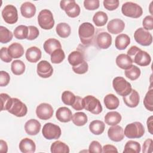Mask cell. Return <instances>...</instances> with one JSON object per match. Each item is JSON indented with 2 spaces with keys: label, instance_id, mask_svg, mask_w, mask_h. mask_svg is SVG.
<instances>
[{
  "label": "cell",
  "instance_id": "6da1fadb",
  "mask_svg": "<svg viewBox=\"0 0 153 153\" xmlns=\"http://www.w3.org/2000/svg\"><path fill=\"white\" fill-rule=\"evenodd\" d=\"M94 26L89 22L82 23L78 28V35L81 43L84 45L90 44L94 38Z\"/></svg>",
  "mask_w": 153,
  "mask_h": 153
},
{
  "label": "cell",
  "instance_id": "7a4b0ae2",
  "mask_svg": "<svg viewBox=\"0 0 153 153\" xmlns=\"http://www.w3.org/2000/svg\"><path fill=\"white\" fill-rule=\"evenodd\" d=\"M7 111L17 117H23L26 115L27 108L20 99L13 97L10 100Z\"/></svg>",
  "mask_w": 153,
  "mask_h": 153
},
{
  "label": "cell",
  "instance_id": "3957f363",
  "mask_svg": "<svg viewBox=\"0 0 153 153\" xmlns=\"http://www.w3.org/2000/svg\"><path fill=\"white\" fill-rule=\"evenodd\" d=\"M145 133V128L143 124L137 121L130 123L126 126L124 134L129 139H137L142 137Z\"/></svg>",
  "mask_w": 153,
  "mask_h": 153
},
{
  "label": "cell",
  "instance_id": "277c9868",
  "mask_svg": "<svg viewBox=\"0 0 153 153\" xmlns=\"http://www.w3.org/2000/svg\"><path fill=\"white\" fill-rule=\"evenodd\" d=\"M112 86L116 93L123 97L128 94L132 90L131 84L122 76L114 78Z\"/></svg>",
  "mask_w": 153,
  "mask_h": 153
},
{
  "label": "cell",
  "instance_id": "5b68a950",
  "mask_svg": "<svg viewBox=\"0 0 153 153\" xmlns=\"http://www.w3.org/2000/svg\"><path fill=\"white\" fill-rule=\"evenodd\" d=\"M121 12L125 16L131 18H139L143 14L142 7L133 2H126L121 7Z\"/></svg>",
  "mask_w": 153,
  "mask_h": 153
},
{
  "label": "cell",
  "instance_id": "8992f818",
  "mask_svg": "<svg viewBox=\"0 0 153 153\" xmlns=\"http://www.w3.org/2000/svg\"><path fill=\"white\" fill-rule=\"evenodd\" d=\"M38 22L39 26L43 29H52L54 25V20L51 11L47 9L41 10L38 16Z\"/></svg>",
  "mask_w": 153,
  "mask_h": 153
},
{
  "label": "cell",
  "instance_id": "52a82bcc",
  "mask_svg": "<svg viewBox=\"0 0 153 153\" xmlns=\"http://www.w3.org/2000/svg\"><path fill=\"white\" fill-rule=\"evenodd\" d=\"M84 108L91 113L97 115L102 111V106L99 99L93 96L88 95L82 99Z\"/></svg>",
  "mask_w": 153,
  "mask_h": 153
},
{
  "label": "cell",
  "instance_id": "ba28073f",
  "mask_svg": "<svg viewBox=\"0 0 153 153\" xmlns=\"http://www.w3.org/2000/svg\"><path fill=\"white\" fill-rule=\"evenodd\" d=\"M60 8L70 17H78L81 12L79 6L74 0H63L60 2Z\"/></svg>",
  "mask_w": 153,
  "mask_h": 153
},
{
  "label": "cell",
  "instance_id": "9c48e42d",
  "mask_svg": "<svg viewBox=\"0 0 153 153\" xmlns=\"http://www.w3.org/2000/svg\"><path fill=\"white\" fill-rule=\"evenodd\" d=\"M42 133L46 139H57L60 137L62 131L59 126L51 123H47L43 126Z\"/></svg>",
  "mask_w": 153,
  "mask_h": 153
},
{
  "label": "cell",
  "instance_id": "30bf717a",
  "mask_svg": "<svg viewBox=\"0 0 153 153\" xmlns=\"http://www.w3.org/2000/svg\"><path fill=\"white\" fill-rule=\"evenodd\" d=\"M134 38L138 44L142 46L150 45L152 42V35L143 27H139L135 30Z\"/></svg>",
  "mask_w": 153,
  "mask_h": 153
},
{
  "label": "cell",
  "instance_id": "8fae6325",
  "mask_svg": "<svg viewBox=\"0 0 153 153\" xmlns=\"http://www.w3.org/2000/svg\"><path fill=\"white\" fill-rule=\"evenodd\" d=\"M1 14L7 23L14 24L18 20L17 10L13 5H7L2 10Z\"/></svg>",
  "mask_w": 153,
  "mask_h": 153
},
{
  "label": "cell",
  "instance_id": "7c38bea8",
  "mask_svg": "<svg viewBox=\"0 0 153 153\" xmlns=\"http://www.w3.org/2000/svg\"><path fill=\"white\" fill-rule=\"evenodd\" d=\"M53 108L48 103H42L36 109L37 117L42 120H47L51 118L53 115Z\"/></svg>",
  "mask_w": 153,
  "mask_h": 153
},
{
  "label": "cell",
  "instance_id": "4fadbf2b",
  "mask_svg": "<svg viewBox=\"0 0 153 153\" xmlns=\"http://www.w3.org/2000/svg\"><path fill=\"white\" fill-rule=\"evenodd\" d=\"M36 72L39 76L43 78L50 77L53 73L51 65L47 60H41L37 65Z\"/></svg>",
  "mask_w": 153,
  "mask_h": 153
},
{
  "label": "cell",
  "instance_id": "5bb4252c",
  "mask_svg": "<svg viewBox=\"0 0 153 153\" xmlns=\"http://www.w3.org/2000/svg\"><path fill=\"white\" fill-rule=\"evenodd\" d=\"M96 42L99 48L107 49L112 44V36L106 32H102L97 35Z\"/></svg>",
  "mask_w": 153,
  "mask_h": 153
},
{
  "label": "cell",
  "instance_id": "9a60e30c",
  "mask_svg": "<svg viewBox=\"0 0 153 153\" xmlns=\"http://www.w3.org/2000/svg\"><path fill=\"white\" fill-rule=\"evenodd\" d=\"M133 62L139 66H146L150 64L151 57L148 53L140 49L134 55Z\"/></svg>",
  "mask_w": 153,
  "mask_h": 153
},
{
  "label": "cell",
  "instance_id": "2e32d148",
  "mask_svg": "<svg viewBox=\"0 0 153 153\" xmlns=\"http://www.w3.org/2000/svg\"><path fill=\"white\" fill-rule=\"evenodd\" d=\"M108 136L109 138L114 142H120L124 137V130L120 126H112L109 127L108 130Z\"/></svg>",
  "mask_w": 153,
  "mask_h": 153
},
{
  "label": "cell",
  "instance_id": "e0dca14e",
  "mask_svg": "<svg viewBox=\"0 0 153 153\" xmlns=\"http://www.w3.org/2000/svg\"><path fill=\"white\" fill-rule=\"evenodd\" d=\"M125 27L124 22L120 19H114L110 20L107 25L108 32L112 34H118L122 32Z\"/></svg>",
  "mask_w": 153,
  "mask_h": 153
},
{
  "label": "cell",
  "instance_id": "ac0fdd59",
  "mask_svg": "<svg viewBox=\"0 0 153 153\" xmlns=\"http://www.w3.org/2000/svg\"><path fill=\"white\" fill-rule=\"evenodd\" d=\"M41 127V123L35 119L29 120L25 124V130L26 133L31 136H35L38 134Z\"/></svg>",
  "mask_w": 153,
  "mask_h": 153
},
{
  "label": "cell",
  "instance_id": "d6986e66",
  "mask_svg": "<svg viewBox=\"0 0 153 153\" xmlns=\"http://www.w3.org/2000/svg\"><path fill=\"white\" fill-rule=\"evenodd\" d=\"M123 99L126 106L130 108H135L139 105L140 97L138 92L136 90L132 89L128 94L123 97Z\"/></svg>",
  "mask_w": 153,
  "mask_h": 153
},
{
  "label": "cell",
  "instance_id": "ffe728a7",
  "mask_svg": "<svg viewBox=\"0 0 153 153\" xmlns=\"http://www.w3.org/2000/svg\"><path fill=\"white\" fill-rule=\"evenodd\" d=\"M42 53L37 47L33 46L27 49L25 56L27 60L30 63H36L41 58Z\"/></svg>",
  "mask_w": 153,
  "mask_h": 153
},
{
  "label": "cell",
  "instance_id": "44dd1931",
  "mask_svg": "<svg viewBox=\"0 0 153 153\" xmlns=\"http://www.w3.org/2000/svg\"><path fill=\"white\" fill-rule=\"evenodd\" d=\"M56 117L62 123H68L72 120V111L67 107H60L56 111Z\"/></svg>",
  "mask_w": 153,
  "mask_h": 153
},
{
  "label": "cell",
  "instance_id": "7402d4cb",
  "mask_svg": "<svg viewBox=\"0 0 153 153\" xmlns=\"http://www.w3.org/2000/svg\"><path fill=\"white\" fill-rule=\"evenodd\" d=\"M117 65L122 69H128L133 65V59L126 54H119L115 60Z\"/></svg>",
  "mask_w": 153,
  "mask_h": 153
},
{
  "label": "cell",
  "instance_id": "603a6c76",
  "mask_svg": "<svg viewBox=\"0 0 153 153\" xmlns=\"http://www.w3.org/2000/svg\"><path fill=\"white\" fill-rule=\"evenodd\" d=\"M19 146L20 151L23 153H33L36 150L35 142L27 137L21 140Z\"/></svg>",
  "mask_w": 153,
  "mask_h": 153
},
{
  "label": "cell",
  "instance_id": "cb8c5ba5",
  "mask_svg": "<svg viewBox=\"0 0 153 153\" xmlns=\"http://www.w3.org/2000/svg\"><path fill=\"white\" fill-rule=\"evenodd\" d=\"M36 7L30 2H25L20 7V12L23 17L32 18L36 13Z\"/></svg>",
  "mask_w": 153,
  "mask_h": 153
},
{
  "label": "cell",
  "instance_id": "d4e9b609",
  "mask_svg": "<svg viewBox=\"0 0 153 153\" xmlns=\"http://www.w3.org/2000/svg\"><path fill=\"white\" fill-rule=\"evenodd\" d=\"M43 48L47 54L51 55L54 50L61 48L62 45L59 40L55 38H49L44 42Z\"/></svg>",
  "mask_w": 153,
  "mask_h": 153
},
{
  "label": "cell",
  "instance_id": "484cf974",
  "mask_svg": "<svg viewBox=\"0 0 153 153\" xmlns=\"http://www.w3.org/2000/svg\"><path fill=\"white\" fill-rule=\"evenodd\" d=\"M8 52L12 58L17 59L23 55L24 48L20 44L13 42L8 47Z\"/></svg>",
  "mask_w": 153,
  "mask_h": 153
},
{
  "label": "cell",
  "instance_id": "4316f807",
  "mask_svg": "<svg viewBox=\"0 0 153 153\" xmlns=\"http://www.w3.org/2000/svg\"><path fill=\"white\" fill-rule=\"evenodd\" d=\"M103 102L106 108L110 110L117 109L120 105L118 98L113 94L106 95L103 99Z\"/></svg>",
  "mask_w": 153,
  "mask_h": 153
},
{
  "label": "cell",
  "instance_id": "83f0119b",
  "mask_svg": "<svg viewBox=\"0 0 153 153\" xmlns=\"http://www.w3.org/2000/svg\"><path fill=\"white\" fill-rule=\"evenodd\" d=\"M130 43V38L126 34L121 33L115 38V45L118 50H123L126 49Z\"/></svg>",
  "mask_w": 153,
  "mask_h": 153
},
{
  "label": "cell",
  "instance_id": "f1b7e54d",
  "mask_svg": "<svg viewBox=\"0 0 153 153\" xmlns=\"http://www.w3.org/2000/svg\"><path fill=\"white\" fill-rule=\"evenodd\" d=\"M121 114L117 111L108 112L105 116V123L109 126H115L120 123L121 120Z\"/></svg>",
  "mask_w": 153,
  "mask_h": 153
},
{
  "label": "cell",
  "instance_id": "f546056e",
  "mask_svg": "<svg viewBox=\"0 0 153 153\" xmlns=\"http://www.w3.org/2000/svg\"><path fill=\"white\" fill-rule=\"evenodd\" d=\"M68 60L71 65L75 66L81 64L84 60V56L81 52L74 51L69 54Z\"/></svg>",
  "mask_w": 153,
  "mask_h": 153
},
{
  "label": "cell",
  "instance_id": "4dcf8cb0",
  "mask_svg": "<svg viewBox=\"0 0 153 153\" xmlns=\"http://www.w3.org/2000/svg\"><path fill=\"white\" fill-rule=\"evenodd\" d=\"M105 124L100 120L92 121L89 124L90 131L95 135H100L102 134L105 130Z\"/></svg>",
  "mask_w": 153,
  "mask_h": 153
},
{
  "label": "cell",
  "instance_id": "1f68e13d",
  "mask_svg": "<svg viewBox=\"0 0 153 153\" xmlns=\"http://www.w3.org/2000/svg\"><path fill=\"white\" fill-rule=\"evenodd\" d=\"M50 151L52 153H69V148L65 143L57 140L51 144Z\"/></svg>",
  "mask_w": 153,
  "mask_h": 153
},
{
  "label": "cell",
  "instance_id": "d6a6232c",
  "mask_svg": "<svg viewBox=\"0 0 153 153\" xmlns=\"http://www.w3.org/2000/svg\"><path fill=\"white\" fill-rule=\"evenodd\" d=\"M56 31L60 37L66 38L70 35L71 33V28L66 23H59L56 26Z\"/></svg>",
  "mask_w": 153,
  "mask_h": 153
},
{
  "label": "cell",
  "instance_id": "836d02e7",
  "mask_svg": "<svg viewBox=\"0 0 153 153\" xmlns=\"http://www.w3.org/2000/svg\"><path fill=\"white\" fill-rule=\"evenodd\" d=\"M108 17L106 13L99 11L96 12L93 17V21L96 26L98 27L103 26L107 23Z\"/></svg>",
  "mask_w": 153,
  "mask_h": 153
},
{
  "label": "cell",
  "instance_id": "e575fe53",
  "mask_svg": "<svg viewBox=\"0 0 153 153\" xmlns=\"http://www.w3.org/2000/svg\"><path fill=\"white\" fill-rule=\"evenodd\" d=\"M141 150V146L139 142L134 140H128L126 142L124 149L123 150L124 153H139Z\"/></svg>",
  "mask_w": 153,
  "mask_h": 153
},
{
  "label": "cell",
  "instance_id": "d590c367",
  "mask_svg": "<svg viewBox=\"0 0 153 153\" xmlns=\"http://www.w3.org/2000/svg\"><path fill=\"white\" fill-rule=\"evenodd\" d=\"M25 65L24 62L20 60H15L11 63V69L13 74L16 75H20L25 71Z\"/></svg>",
  "mask_w": 153,
  "mask_h": 153
},
{
  "label": "cell",
  "instance_id": "8d00e7d4",
  "mask_svg": "<svg viewBox=\"0 0 153 153\" xmlns=\"http://www.w3.org/2000/svg\"><path fill=\"white\" fill-rule=\"evenodd\" d=\"M72 121L76 126H83L87 123L88 118L84 112H78L72 115Z\"/></svg>",
  "mask_w": 153,
  "mask_h": 153
},
{
  "label": "cell",
  "instance_id": "74e56055",
  "mask_svg": "<svg viewBox=\"0 0 153 153\" xmlns=\"http://www.w3.org/2000/svg\"><path fill=\"white\" fill-rule=\"evenodd\" d=\"M140 74L141 71L140 68L135 65H132L130 68L125 71L126 76L131 81H134L138 79Z\"/></svg>",
  "mask_w": 153,
  "mask_h": 153
},
{
  "label": "cell",
  "instance_id": "f35d334b",
  "mask_svg": "<svg viewBox=\"0 0 153 153\" xmlns=\"http://www.w3.org/2000/svg\"><path fill=\"white\" fill-rule=\"evenodd\" d=\"M28 26L25 25H19L14 30V35L18 39H27L28 36Z\"/></svg>",
  "mask_w": 153,
  "mask_h": 153
},
{
  "label": "cell",
  "instance_id": "ab89813d",
  "mask_svg": "<svg viewBox=\"0 0 153 153\" xmlns=\"http://www.w3.org/2000/svg\"><path fill=\"white\" fill-rule=\"evenodd\" d=\"M13 33L7 27L0 26V42L2 44H7L13 39Z\"/></svg>",
  "mask_w": 153,
  "mask_h": 153
},
{
  "label": "cell",
  "instance_id": "60d3db41",
  "mask_svg": "<svg viewBox=\"0 0 153 153\" xmlns=\"http://www.w3.org/2000/svg\"><path fill=\"white\" fill-rule=\"evenodd\" d=\"M65 58V54L62 48L54 50L51 54V61L53 63L59 64L62 62Z\"/></svg>",
  "mask_w": 153,
  "mask_h": 153
},
{
  "label": "cell",
  "instance_id": "b9f144b4",
  "mask_svg": "<svg viewBox=\"0 0 153 153\" xmlns=\"http://www.w3.org/2000/svg\"><path fill=\"white\" fill-rule=\"evenodd\" d=\"M76 96L70 91H64L62 94V100L66 105L72 106L75 102Z\"/></svg>",
  "mask_w": 153,
  "mask_h": 153
},
{
  "label": "cell",
  "instance_id": "7bdbcfd3",
  "mask_svg": "<svg viewBox=\"0 0 153 153\" xmlns=\"http://www.w3.org/2000/svg\"><path fill=\"white\" fill-rule=\"evenodd\" d=\"M143 105L145 108L151 111H153V90H149L146 94L143 99Z\"/></svg>",
  "mask_w": 153,
  "mask_h": 153
},
{
  "label": "cell",
  "instance_id": "ee69618b",
  "mask_svg": "<svg viewBox=\"0 0 153 153\" xmlns=\"http://www.w3.org/2000/svg\"><path fill=\"white\" fill-rule=\"evenodd\" d=\"M88 65L87 62L85 60H84L81 64L72 66L73 71L77 74H84L88 71Z\"/></svg>",
  "mask_w": 153,
  "mask_h": 153
},
{
  "label": "cell",
  "instance_id": "f6af8a7d",
  "mask_svg": "<svg viewBox=\"0 0 153 153\" xmlns=\"http://www.w3.org/2000/svg\"><path fill=\"white\" fill-rule=\"evenodd\" d=\"M99 0H85L84 1V8L87 10H94L99 7Z\"/></svg>",
  "mask_w": 153,
  "mask_h": 153
},
{
  "label": "cell",
  "instance_id": "bcb514c9",
  "mask_svg": "<svg viewBox=\"0 0 153 153\" xmlns=\"http://www.w3.org/2000/svg\"><path fill=\"white\" fill-rule=\"evenodd\" d=\"M104 7L109 10L113 11L116 10L119 6L118 0H104L103 2Z\"/></svg>",
  "mask_w": 153,
  "mask_h": 153
},
{
  "label": "cell",
  "instance_id": "7dc6e473",
  "mask_svg": "<svg viewBox=\"0 0 153 153\" xmlns=\"http://www.w3.org/2000/svg\"><path fill=\"white\" fill-rule=\"evenodd\" d=\"M88 152L91 153H101L102 152V147L101 144L96 140L92 141L88 147Z\"/></svg>",
  "mask_w": 153,
  "mask_h": 153
},
{
  "label": "cell",
  "instance_id": "c3c4849f",
  "mask_svg": "<svg viewBox=\"0 0 153 153\" xmlns=\"http://www.w3.org/2000/svg\"><path fill=\"white\" fill-rule=\"evenodd\" d=\"M143 28L146 30L153 29V16L152 15L146 16L142 21Z\"/></svg>",
  "mask_w": 153,
  "mask_h": 153
},
{
  "label": "cell",
  "instance_id": "681fc988",
  "mask_svg": "<svg viewBox=\"0 0 153 153\" xmlns=\"http://www.w3.org/2000/svg\"><path fill=\"white\" fill-rule=\"evenodd\" d=\"M0 97L1 100V111H7L11 97L7 93H1Z\"/></svg>",
  "mask_w": 153,
  "mask_h": 153
},
{
  "label": "cell",
  "instance_id": "f907efd6",
  "mask_svg": "<svg viewBox=\"0 0 153 153\" xmlns=\"http://www.w3.org/2000/svg\"><path fill=\"white\" fill-rule=\"evenodd\" d=\"M29 32L27 39L32 41L35 39L39 36V30L35 26H28Z\"/></svg>",
  "mask_w": 153,
  "mask_h": 153
},
{
  "label": "cell",
  "instance_id": "816d5d0a",
  "mask_svg": "<svg viewBox=\"0 0 153 153\" xmlns=\"http://www.w3.org/2000/svg\"><path fill=\"white\" fill-rule=\"evenodd\" d=\"M10 81V76L8 72L1 71L0 72V86L5 87L7 86Z\"/></svg>",
  "mask_w": 153,
  "mask_h": 153
},
{
  "label": "cell",
  "instance_id": "f5cc1de1",
  "mask_svg": "<svg viewBox=\"0 0 153 153\" xmlns=\"http://www.w3.org/2000/svg\"><path fill=\"white\" fill-rule=\"evenodd\" d=\"M0 57L1 59L5 63H9L11 62L12 57L10 56L8 52V48L2 47L0 50Z\"/></svg>",
  "mask_w": 153,
  "mask_h": 153
},
{
  "label": "cell",
  "instance_id": "db71d44e",
  "mask_svg": "<svg viewBox=\"0 0 153 153\" xmlns=\"http://www.w3.org/2000/svg\"><path fill=\"white\" fill-rule=\"evenodd\" d=\"M152 139H148L145 140L143 147H142V152L143 153H150L152 152Z\"/></svg>",
  "mask_w": 153,
  "mask_h": 153
},
{
  "label": "cell",
  "instance_id": "11a10c76",
  "mask_svg": "<svg viewBox=\"0 0 153 153\" xmlns=\"http://www.w3.org/2000/svg\"><path fill=\"white\" fill-rule=\"evenodd\" d=\"M73 109L76 111H81L84 109V105H83V101L82 98H81L79 96H76L75 100L73 105L71 106Z\"/></svg>",
  "mask_w": 153,
  "mask_h": 153
},
{
  "label": "cell",
  "instance_id": "9f6ffc18",
  "mask_svg": "<svg viewBox=\"0 0 153 153\" xmlns=\"http://www.w3.org/2000/svg\"><path fill=\"white\" fill-rule=\"evenodd\" d=\"M102 152L108 153V152H118L117 148L112 145H105L102 148Z\"/></svg>",
  "mask_w": 153,
  "mask_h": 153
},
{
  "label": "cell",
  "instance_id": "6f0895ef",
  "mask_svg": "<svg viewBox=\"0 0 153 153\" xmlns=\"http://www.w3.org/2000/svg\"><path fill=\"white\" fill-rule=\"evenodd\" d=\"M140 49L139 48H138L137 46H131L129 50L127 51V55L129 56L130 57L131 56H134V55L138 51H139Z\"/></svg>",
  "mask_w": 153,
  "mask_h": 153
},
{
  "label": "cell",
  "instance_id": "680465c9",
  "mask_svg": "<svg viewBox=\"0 0 153 153\" xmlns=\"http://www.w3.org/2000/svg\"><path fill=\"white\" fill-rule=\"evenodd\" d=\"M8 151V146L5 141L2 139L0 140V152L2 153H6Z\"/></svg>",
  "mask_w": 153,
  "mask_h": 153
},
{
  "label": "cell",
  "instance_id": "91938a15",
  "mask_svg": "<svg viewBox=\"0 0 153 153\" xmlns=\"http://www.w3.org/2000/svg\"><path fill=\"white\" fill-rule=\"evenodd\" d=\"M152 118H153V117H152V115L150 116V117L148 118L147 122H146L148 131H149V132L150 133V134H153V132H152V130H153V127H152Z\"/></svg>",
  "mask_w": 153,
  "mask_h": 153
}]
</instances>
